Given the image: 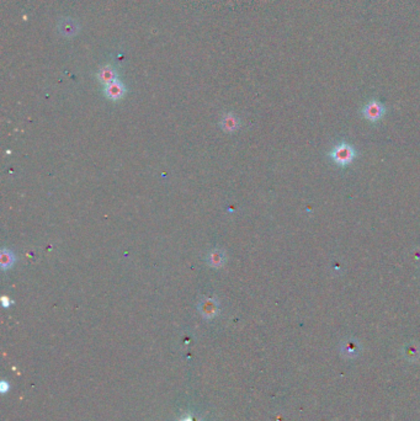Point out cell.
Instances as JSON below:
<instances>
[{"label":"cell","instance_id":"obj_8","mask_svg":"<svg viewBox=\"0 0 420 421\" xmlns=\"http://www.w3.org/2000/svg\"><path fill=\"white\" fill-rule=\"evenodd\" d=\"M221 126H222L223 131L226 132H234L238 130L239 121L236 117V115L233 113H226L221 120Z\"/></svg>","mask_w":420,"mask_h":421},{"label":"cell","instance_id":"obj_5","mask_svg":"<svg viewBox=\"0 0 420 421\" xmlns=\"http://www.w3.org/2000/svg\"><path fill=\"white\" fill-rule=\"evenodd\" d=\"M116 78H117V72H116L115 68H113V65H110V64H107V65H104V67L100 68L99 73H97V79H99L100 83L104 84L105 86L113 83L115 80H117Z\"/></svg>","mask_w":420,"mask_h":421},{"label":"cell","instance_id":"obj_1","mask_svg":"<svg viewBox=\"0 0 420 421\" xmlns=\"http://www.w3.org/2000/svg\"><path fill=\"white\" fill-rule=\"evenodd\" d=\"M355 157L356 153L354 148L351 147L350 144L346 143L338 144L334 147V149L330 152V158L340 166H345L350 164Z\"/></svg>","mask_w":420,"mask_h":421},{"label":"cell","instance_id":"obj_9","mask_svg":"<svg viewBox=\"0 0 420 421\" xmlns=\"http://www.w3.org/2000/svg\"><path fill=\"white\" fill-rule=\"evenodd\" d=\"M14 255L11 251H8L4 249L3 251H1V255H0V262H1V266H3L4 270L9 269V267H11V265L14 264Z\"/></svg>","mask_w":420,"mask_h":421},{"label":"cell","instance_id":"obj_6","mask_svg":"<svg viewBox=\"0 0 420 421\" xmlns=\"http://www.w3.org/2000/svg\"><path fill=\"white\" fill-rule=\"evenodd\" d=\"M200 312L205 318H213L218 313V307L216 301L211 298H206L200 303Z\"/></svg>","mask_w":420,"mask_h":421},{"label":"cell","instance_id":"obj_2","mask_svg":"<svg viewBox=\"0 0 420 421\" xmlns=\"http://www.w3.org/2000/svg\"><path fill=\"white\" fill-rule=\"evenodd\" d=\"M386 113V107L380 101L372 100L362 109V115L370 122H378Z\"/></svg>","mask_w":420,"mask_h":421},{"label":"cell","instance_id":"obj_7","mask_svg":"<svg viewBox=\"0 0 420 421\" xmlns=\"http://www.w3.org/2000/svg\"><path fill=\"white\" fill-rule=\"evenodd\" d=\"M226 262V256L225 253L222 250H218V249H214L207 256V264L210 266L214 267V269H218V267L223 266V264Z\"/></svg>","mask_w":420,"mask_h":421},{"label":"cell","instance_id":"obj_3","mask_svg":"<svg viewBox=\"0 0 420 421\" xmlns=\"http://www.w3.org/2000/svg\"><path fill=\"white\" fill-rule=\"evenodd\" d=\"M79 30H81L79 29V25H78V22L75 21V20L68 19V17L59 20L58 32L62 36H65V37L67 38L74 37L78 32H79Z\"/></svg>","mask_w":420,"mask_h":421},{"label":"cell","instance_id":"obj_4","mask_svg":"<svg viewBox=\"0 0 420 421\" xmlns=\"http://www.w3.org/2000/svg\"><path fill=\"white\" fill-rule=\"evenodd\" d=\"M104 91L107 99L113 100V101H117V100L122 99L125 94H126V86L123 85V83L120 81V80H115L113 83L105 86Z\"/></svg>","mask_w":420,"mask_h":421}]
</instances>
